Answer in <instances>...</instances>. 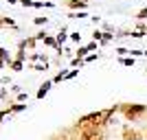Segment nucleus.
<instances>
[{"label": "nucleus", "instance_id": "4", "mask_svg": "<svg viewBox=\"0 0 147 140\" xmlns=\"http://www.w3.org/2000/svg\"><path fill=\"white\" fill-rule=\"evenodd\" d=\"M68 37H70V35H68V26H61V29H59V33L55 35V40H57V46H64V42H66Z\"/></svg>", "mask_w": 147, "mask_h": 140}, {"label": "nucleus", "instance_id": "20", "mask_svg": "<svg viewBox=\"0 0 147 140\" xmlns=\"http://www.w3.org/2000/svg\"><path fill=\"white\" fill-rule=\"evenodd\" d=\"M94 59H99V55H97V53H90V55H88L84 61H86V64H90V61H94Z\"/></svg>", "mask_w": 147, "mask_h": 140}, {"label": "nucleus", "instance_id": "14", "mask_svg": "<svg viewBox=\"0 0 147 140\" xmlns=\"http://www.w3.org/2000/svg\"><path fill=\"white\" fill-rule=\"evenodd\" d=\"M84 64H86V61L79 59V57H73V59H70V66H73V68H81Z\"/></svg>", "mask_w": 147, "mask_h": 140}, {"label": "nucleus", "instance_id": "3", "mask_svg": "<svg viewBox=\"0 0 147 140\" xmlns=\"http://www.w3.org/2000/svg\"><path fill=\"white\" fill-rule=\"evenodd\" d=\"M88 5H90V0H64V7L73 11H86Z\"/></svg>", "mask_w": 147, "mask_h": 140}, {"label": "nucleus", "instance_id": "9", "mask_svg": "<svg viewBox=\"0 0 147 140\" xmlns=\"http://www.w3.org/2000/svg\"><path fill=\"white\" fill-rule=\"evenodd\" d=\"M88 55H90V50H88V46H79V48L75 50V57H79V59H86Z\"/></svg>", "mask_w": 147, "mask_h": 140}, {"label": "nucleus", "instance_id": "13", "mask_svg": "<svg viewBox=\"0 0 147 140\" xmlns=\"http://www.w3.org/2000/svg\"><path fill=\"white\" fill-rule=\"evenodd\" d=\"M112 40H114V33H103V40H101V44H99V46H105V44L112 42Z\"/></svg>", "mask_w": 147, "mask_h": 140}, {"label": "nucleus", "instance_id": "22", "mask_svg": "<svg viewBox=\"0 0 147 140\" xmlns=\"http://www.w3.org/2000/svg\"><path fill=\"white\" fill-rule=\"evenodd\" d=\"M26 98H29V94H26V92H20V94H18V103H22V101H26Z\"/></svg>", "mask_w": 147, "mask_h": 140}, {"label": "nucleus", "instance_id": "18", "mask_svg": "<svg viewBox=\"0 0 147 140\" xmlns=\"http://www.w3.org/2000/svg\"><path fill=\"white\" fill-rule=\"evenodd\" d=\"M136 20H138V22H143V20H147V7H145V9H141V11L136 13Z\"/></svg>", "mask_w": 147, "mask_h": 140}, {"label": "nucleus", "instance_id": "6", "mask_svg": "<svg viewBox=\"0 0 147 140\" xmlns=\"http://www.w3.org/2000/svg\"><path fill=\"white\" fill-rule=\"evenodd\" d=\"M0 26H11V29H18L16 20L9 18V15H0Z\"/></svg>", "mask_w": 147, "mask_h": 140}, {"label": "nucleus", "instance_id": "12", "mask_svg": "<svg viewBox=\"0 0 147 140\" xmlns=\"http://www.w3.org/2000/svg\"><path fill=\"white\" fill-rule=\"evenodd\" d=\"M119 64H123V66H134V57H119Z\"/></svg>", "mask_w": 147, "mask_h": 140}, {"label": "nucleus", "instance_id": "17", "mask_svg": "<svg viewBox=\"0 0 147 140\" xmlns=\"http://www.w3.org/2000/svg\"><path fill=\"white\" fill-rule=\"evenodd\" d=\"M117 55H119V57H127V55H129V48H125V46H119V48H117Z\"/></svg>", "mask_w": 147, "mask_h": 140}, {"label": "nucleus", "instance_id": "26", "mask_svg": "<svg viewBox=\"0 0 147 140\" xmlns=\"http://www.w3.org/2000/svg\"><path fill=\"white\" fill-rule=\"evenodd\" d=\"M90 20H92V22H94V24H101V18H99V15H92Z\"/></svg>", "mask_w": 147, "mask_h": 140}, {"label": "nucleus", "instance_id": "16", "mask_svg": "<svg viewBox=\"0 0 147 140\" xmlns=\"http://www.w3.org/2000/svg\"><path fill=\"white\" fill-rule=\"evenodd\" d=\"M33 70H37V72H44V70H49V64H33Z\"/></svg>", "mask_w": 147, "mask_h": 140}, {"label": "nucleus", "instance_id": "19", "mask_svg": "<svg viewBox=\"0 0 147 140\" xmlns=\"http://www.w3.org/2000/svg\"><path fill=\"white\" fill-rule=\"evenodd\" d=\"M70 40H73L75 44H79V42H81V33H79V31H75V33H70Z\"/></svg>", "mask_w": 147, "mask_h": 140}, {"label": "nucleus", "instance_id": "23", "mask_svg": "<svg viewBox=\"0 0 147 140\" xmlns=\"http://www.w3.org/2000/svg\"><path fill=\"white\" fill-rule=\"evenodd\" d=\"M44 7V0H35V2H33V9H42Z\"/></svg>", "mask_w": 147, "mask_h": 140}, {"label": "nucleus", "instance_id": "27", "mask_svg": "<svg viewBox=\"0 0 147 140\" xmlns=\"http://www.w3.org/2000/svg\"><path fill=\"white\" fill-rule=\"evenodd\" d=\"M7 66H9V64H7V61H5V59H0V70H5V68H7Z\"/></svg>", "mask_w": 147, "mask_h": 140}, {"label": "nucleus", "instance_id": "1", "mask_svg": "<svg viewBox=\"0 0 147 140\" xmlns=\"http://www.w3.org/2000/svg\"><path fill=\"white\" fill-rule=\"evenodd\" d=\"M119 112L125 116V121H141L143 116L147 114V105L143 103H121Z\"/></svg>", "mask_w": 147, "mask_h": 140}, {"label": "nucleus", "instance_id": "7", "mask_svg": "<svg viewBox=\"0 0 147 140\" xmlns=\"http://www.w3.org/2000/svg\"><path fill=\"white\" fill-rule=\"evenodd\" d=\"M26 110V103H13L9 105V114H18V112H24Z\"/></svg>", "mask_w": 147, "mask_h": 140}, {"label": "nucleus", "instance_id": "2", "mask_svg": "<svg viewBox=\"0 0 147 140\" xmlns=\"http://www.w3.org/2000/svg\"><path fill=\"white\" fill-rule=\"evenodd\" d=\"M121 140H143V136L138 134L132 125H123V129H121Z\"/></svg>", "mask_w": 147, "mask_h": 140}, {"label": "nucleus", "instance_id": "11", "mask_svg": "<svg viewBox=\"0 0 147 140\" xmlns=\"http://www.w3.org/2000/svg\"><path fill=\"white\" fill-rule=\"evenodd\" d=\"M33 24H37V26H46V24H49V18H46V15H37V18H33Z\"/></svg>", "mask_w": 147, "mask_h": 140}, {"label": "nucleus", "instance_id": "8", "mask_svg": "<svg viewBox=\"0 0 147 140\" xmlns=\"http://www.w3.org/2000/svg\"><path fill=\"white\" fill-rule=\"evenodd\" d=\"M22 42H24V48H29V50H35V44H37L35 35H29L26 40H22Z\"/></svg>", "mask_w": 147, "mask_h": 140}, {"label": "nucleus", "instance_id": "5", "mask_svg": "<svg viewBox=\"0 0 147 140\" xmlns=\"http://www.w3.org/2000/svg\"><path fill=\"white\" fill-rule=\"evenodd\" d=\"M51 85H53V81H44V83L40 85V90H37V94H35V96H37V98H44L46 94H49Z\"/></svg>", "mask_w": 147, "mask_h": 140}, {"label": "nucleus", "instance_id": "21", "mask_svg": "<svg viewBox=\"0 0 147 140\" xmlns=\"http://www.w3.org/2000/svg\"><path fill=\"white\" fill-rule=\"evenodd\" d=\"M33 2L35 0H18V5H22V7H33Z\"/></svg>", "mask_w": 147, "mask_h": 140}, {"label": "nucleus", "instance_id": "24", "mask_svg": "<svg viewBox=\"0 0 147 140\" xmlns=\"http://www.w3.org/2000/svg\"><path fill=\"white\" fill-rule=\"evenodd\" d=\"M97 48H99L97 42H90V44H88V50H90V53H92V50H97Z\"/></svg>", "mask_w": 147, "mask_h": 140}, {"label": "nucleus", "instance_id": "10", "mask_svg": "<svg viewBox=\"0 0 147 140\" xmlns=\"http://www.w3.org/2000/svg\"><path fill=\"white\" fill-rule=\"evenodd\" d=\"M9 68H11L13 72H20V70L24 68V61H18V59H13L11 64H9Z\"/></svg>", "mask_w": 147, "mask_h": 140}, {"label": "nucleus", "instance_id": "15", "mask_svg": "<svg viewBox=\"0 0 147 140\" xmlns=\"http://www.w3.org/2000/svg\"><path fill=\"white\" fill-rule=\"evenodd\" d=\"M101 40H103V31H94V33H92V42L101 44Z\"/></svg>", "mask_w": 147, "mask_h": 140}, {"label": "nucleus", "instance_id": "29", "mask_svg": "<svg viewBox=\"0 0 147 140\" xmlns=\"http://www.w3.org/2000/svg\"><path fill=\"white\" fill-rule=\"evenodd\" d=\"M145 138H147V131H145Z\"/></svg>", "mask_w": 147, "mask_h": 140}, {"label": "nucleus", "instance_id": "25", "mask_svg": "<svg viewBox=\"0 0 147 140\" xmlns=\"http://www.w3.org/2000/svg\"><path fill=\"white\" fill-rule=\"evenodd\" d=\"M129 55H132V57H141L143 50H129Z\"/></svg>", "mask_w": 147, "mask_h": 140}, {"label": "nucleus", "instance_id": "28", "mask_svg": "<svg viewBox=\"0 0 147 140\" xmlns=\"http://www.w3.org/2000/svg\"><path fill=\"white\" fill-rule=\"evenodd\" d=\"M7 2H9V5H18V0H7Z\"/></svg>", "mask_w": 147, "mask_h": 140}]
</instances>
